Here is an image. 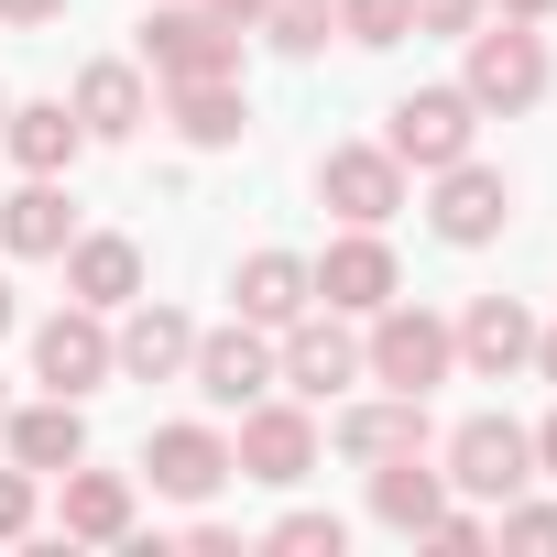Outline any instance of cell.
<instances>
[{
    "label": "cell",
    "instance_id": "obj_1",
    "mask_svg": "<svg viewBox=\"0 0 557 557\" xmlns=\"http://www.w3.org/2000/svg\"><path fill=\"white\" fill-rule=\"evenodd\" d=\"M459 88H470V110L481 121H524L546 88H557V66H546V23H481V34H459Z\"/></svg>",
    "mask_w": 557,
    "mask_h": 557
},
{
    "label": "cell",
    "instance_id": "obj_2",
    "mask_svg": "<svg viewBox=\"0 0 557 557\" xmlns=\"http://www.w3.org/2000/svg\"><path fill=\"white\" fill-rule=\"evenodd\" d=\"M361 383H383V394H437V383H459V329H448L437 307H416V296L372 307V318H361Z\"/></svg>",
    "mask_w": 557,
    "mask_h": 557
},
{
    "label": "cell",
    "instance_id": "obj_3",
    "mask_svg": "<svg viewBox=\"0 0 557 557\" xmlns=\"http://www.w3.org/2000/svg\"><path fill=\"white\" fill-rule=\"evenodd\" d=\"M318 459H329V437H318V405H296V394H262V405H240V437H230V481L296 492Z\"/></svg>",
    "mask_w": 557,
    "mask_h": 557
},
{
    "label": "cell",
    "instance_id": "obj_4",
    "mask_svg": "<svg viewBox=\"0 0 557 557\" xmlns=\"http://www.w3.org/2000/svg\"><path fill=\"white\" fill-rule=\"evenodd\" d=\"M350 383H361V318L307 307L296 329H273V394H296V405H339Z\"/></svg>",
    "mask_w": 557,
    "mask_h": 557
},
{
    "label": "cell",
    "instance_id": "obj_5",
    "mask_svg": "<svg viewBox=\"0 0 557 557\" xmlns=\"http://www.w3.org/2000/svg\"><path fill=\"white\" fill-rule=\"evenodd\" d=\"M143 77L153 88H186V77H240V34L219 12H197V0H153L143 12Z\"/></svg>",
    "mask_w": 557,
    "mask_h": 557
},
{
    "label": "cell",
    "instance_id": "obj_6",
    "mask_svg": "<svg viewBox=\"0 0 557 557\" xmlns=\"http://www.w3.org/2000/svg\"><path fill=\"white\" fill-rule=\"evenodd\" d=\"M383 153H394L405 175H437V164L481 153V110H470V88H459V77H448V88H405V99L383 110Z\"/></svg>",
    "mask_w": 557,
    "mask_h": 557
},
{
    "label": "cell",
    "instance_id": "obj_7",
    "mask_svg": "<svg viewBox=\"0 0 557 557\" xmlns=\"http://www.w3.org/2000/svg\"><path fill=\"white\" fill-rule=\"evenodd\" d=\"M437 470H448L459 503H513V492L535 481V448H524L513 416H459V426L437 437Z\"/></svg>",
    "mask_w": 557,
    "mask_h": 557
},
{
    "label": "cell",
    "instance_id": "obj_8",
    "mask_svg": "<svg viewBox=\"0 0 557 557\" xmlns=\"http://www.w3.org/2000/svg\"><path fill=\"white\" fill-rule=\"evenodd\" d=\"M405 197H416V175H405L383 143H329V153H318V208H329L339 230H383Z\"/></svg>",
    "mask_w": 557,
    "mask_h": 557
},
{
    "label": "cell",
    "instance_id": "obj_9",
    "mask_svg": "<svg viewBox=\"0 0 557 557\" xmlns=\"http://www.w3.org/2000/svg\"><path fill=\"white\" fill-rule=\"evenodd\" d=\"M503 219H513V175H503V164L459 153V164H437V175H426V230H437L448 251L503 240Z\"/></svg>",
    "mask_w": 557,
    "mask_h": 557
},
{
    "label": "cell",
    "instance_id": "obj_10",
    "mask_svg": "<svg viewBox=\"0 0 557 557\" xmlns=\"http://www.w3.org/2000/svg\"><path fill=\"white\" fill-rule=\"evenodd\" d=\"M34 383H45V394H77V405H88L99 383H121L110 318H99V307H77V296H66L55 318H34Z\"/></svg>",
    "mask_w": 557,
    "mask_h": 557
},
{
    "label": "cell",
    "instance_id": "obj_11",
    "mask_svg": "<svg viewBox=\"0 0 557 557\" xmlns=\"http://www.w3.org/2000/svg\"><path fill=\"white\" fill-rule=\"evenodd\" d=\"M186 383H197V405H208V416H240V405H262V394H273V329H251V318H230V329H197V350H186Z\"/></svg>",
    "mask_w": 557,
    "mask_h": 557
},
{
    "label": "cell",
    "instance_id": "obj_12",
    "mask_svg": "<svg viewBox=\"0 0 557 557\" xmlns=\"http://www.w3.org/2000/svg\"><path fill=\"white\" fill-rule=\"evenodd\" d=\"M143 481H153L164 503H219V492H230V426H219V416L153 426V437H143Z\"/></svg>",
    "mask_w": 557,
    "mask_h": 557
},
{
    "label": "cell",
    "instance_id": "obj_13",
    "mask_svg": "<svg viewBox=\"0 0 557 557\" xmlns=\"http://www.w3.org/2000/svg\"><path fill=\"white\" fill-rule=\"evenodd\" d=\"M307 273H318V307H339V318H372V307L405 296V262H394L383 230H339L329 251H307Z\"/></svg>",
    "mask_w": 557,
    "mask_h": 557
},
{
    "label": "cell",
    "instance_id": "obj_14",
    "mask_svg": "<svg viewBox=\"0 0 557 557\" xmlns=\"http://www.w3.org/2000/svg\"><path fill=\"white\" fill-rule=\"evenodd\" d=\"M110 350H121V383H186V350H197V318L164 307L153 285L110 318Z\"/></svg>",
    "mask_w": 557,
    "mask_h": 557
},
{
    "label": "cell",
    "instance_id": "obj_15",
    "mask_svg": "<svg viewBox=\"0 0 557 557\" xmlns=\"http://www.w3.org/2000/svg\"><path fill=\"white\" fill-rule=\"evenodd\" d=\"M55 524L77 535V546H132L143 535V481L132 470H55Z\"/></svg>",
    "mask_w": 557,
    "mask_h": 557
},
{
    "label": "cell",
    "instance_id": "obj_16",
    "mask_svg": "<svg viewBox=\"0 0 557 557\" xmlns=\"http://www.w3.org/2000/svg\"><path fill=\"white\" fill-rule=\"evenodd\" d=\"M66 110L88 121V143H132V132L153 121V77H143V55H88L77 88H66Z\"/></svg>",
    "mask_w": 557,
    "mask_h": 557
},
{
    "label": "cell",
    "instance_id": "obj_17",
    "mask_svg": "<svg viewBox=\"0 0 557 557\" xmlns=\"http://www.w3.org/2000/svg\"><path fill=\"white\" fill-rule=\"evenodd\" d=\"M448 329H459V372L470 383H513L535 361V307L524 296H470V318H448Z\"/></svg>",
    "mask_w": 557,
    "mask_h": 557
},
{
    "label": "cell",
    "instance_id": "obj_18",
    "mask_svg": "<svg viewBox=\"0 0 557 557\" xmlns=\"http://www.w3.org/2000/svg\"><path fill=\"white\" fill-rule=\"evenodd\" d=\"M329 437H339V459H350V470H383V459H405V448H437L426 394H383V383H372V394H361Z\"/></svg>",
    "mask_w": 557,
    "mask_h": 557
},
{
    "label": "cell",
    "instance_id": "obj_19",
    "mask_svg": "<svg viewBox=\"0 0 557 557\" xmlns=\"http://www.w3.org/2000/svg\"><path fill=\"white\" fill-rule=\"evenodd\" d=\"M55 262H66V296H77V307H99V318H121V307L153 285V273H143V240H132V230H77Z\"/></svg>",
    "mask_w": 557,
    "mask_h": 557
},
{
    "label": "cell",
    "instance_id": "obj_20",
    "mask_svg": "<svg viewBox=\"0 0 557 557\" xmlns=\"http://www.w3.org/2000/svg\"><path fill=\"white\" fill-rule=\"evenodd\" d=\"M318 307V273H307V251H240V273H230V318H251V329H296Z\"/></svg>",
    "mask_w": 557,
    "mask_h": 557
},
{
    "label": "cell",
    "instance_id": "obj_21",
    "mask_svg": "<svg viewBox=\"0 0 557 557\" xmlns=\"http://www.w3.org/2000/svg\"><path fill=\"white\" fill-rule=\"evenodd\" d=\"M0 448H12L34 481H55V470L88 459V405H77V394H34V405L0 416Z\"/></svg>",
    "mask_w": 557,
    "mask_h": 557
},
{
    "label": "cell",
    "instance_id": "obj_22",
    "mask_svg": "<svg viewBox=\"0 0 557 557\" xmlns=\"http://www.w3.org/2000/svg\"><path fill=\"white\" fill-rule=\"evenodd\" d=\"M77 240V197H66V175H23L12 197H0V251L12 262H55Z\"/></svg>",
    "mask_w": 557,
    "mask_h": 557
},
{
    "label": "cell",
    "instance_id": "obj_23",
    "mask_svg": "<svg viewBox=\"0 0 557 557\" xmlns=\"http://www.w3.org/2000/svg\"><path fill=\"white\" fill-rule=\"evenodd\" d=\"M0 153H12L23 175H77L88 121H77L66 99H12V121H0Z\"/></svg>",
    "mask_w": 557,
    "mask_h": 557
},
{
    "label": "cell",
    "instance_id": "obj_24",
    "mask_svg": "<svg viewBox=\"0 0 557 557\" xmlns=\"http://www.w3.org/2000/svg\"><path fill=\"white\" fill-rule=\"evenodd\" d=\"M164 121L186 153H230L251 132V99H240V77H186V88H164Z\"/></svg>",
    "mask_w": 557,
    "mask_h": 557
},
{
    "label": "cell",
    "instance_id": "obj_25",
    "mask_svg": "<svg viewBox=\"0 0 557 557\" xmlns=\"http://www.w3.org/2000/svg\"><path fill=\"white\" fill-rule=\"evenodd\" d=\"M437 503H448V470H437V448H405V459H383V470H372V524H394V535H426V524H437Z\"/></svg>",
    "mask_w": 557,
    "mask_h": 557
},
{
    "label": "cell",
    "instance_id": "obj_26",
    "mask_svg": "<svg viewBox=\"0 0 557 557\" xmlns=\"http://www.w3.org/2000/svg\"><path fill=\"white\" fill-rule=\"evenodd\" d=\"M251 34H262L273 55H296V66H307V55H329V34H339V0H262V23H251Z\"/></svg>",
    "mask_w": 557,
    "mask_h": 557
},
{
    "label": "cell",
    "instance_id": "obj_27",
    "mask_svg": "<svg viewBox=\"0 0 557 557\" xmlns=\"http://www.w3.org/2000/svg\"><path fill=\"white\" fill-rule=\"evenodd\" d=\"M492 546H524V557H557V503L524 481L513 503H492Z\"/></svg>",
    "mask_w": 557,
    "mask_h": 557
},
{
    "label": "cell",
    "instance_id": "obj_28",
    "mask_svg": "<svg viewBox=\"0 0 557 557\" xmlns=\"http://www.w3.org/2000/svg\"><path fill=\"white\" fill-rule=\"evenodd\" d=\"M416 34V0H339V45H361V55H394Z\"/></svg>",
    "mask_w": 557,
    "mask_h": 557
},
{
    "label": "cell",
    "instance_id": "obj_29",
    "mask_svg": "<svg viewBox=\"0 0 557 557\" xmlns=\"http://www.w3.org/2000/svg\"><path fill=\"white\" fill-rule=\"evenodd\" d=\"M262 546H273V557H339V546H350V524H339V513H318V503H296Z\"/></svg>",
    "mask_w": 557,
    "mask_h": 557
},
{
    "label": "cell",
    "instance_id": "obj_30",
    "mask_svg": "<svg viewBox=\"0 0 557 557\" xmlns=\"http://www.w3.org/2000/svg\"><path fill=\"white\" fill-rule=\"evenodd\" d=\"M416 546H437V557H481V546H492V503H459V492H448L437 524H426Z\"/></svg>",
    "mask_w": 557,
    "mask_h": 557
},
{
    "label": "cell",
    "instance_id": "obj_31",
    "mask_svg": "<svg viewBox=\"0 0 557 557\" xmlns=\"http://www.w3.org/2000/svg\"><path fill=\"white\" fill-rule=\"evenodd\" d=\"M34 524H45V481H34V470L12 459V470H0V546H23Z\"/></svg>",
    "mask_w": 557,
    "mask_h": 557
},
{
    "label": "cell",
    "instance_id": "obj_32",
    "mask_svg": "<svg viewBox=\"0 0 557 557\" xmlns=\"http://www.w3.org/2000/svg\"><path fill=\"white\" fill-rule=\"evenodd\" d=\"M481 23H492V0H416V34H437V45H459Z\"/></svg>",
    "mask_w": 557,
    "mask_h": 557
},
{
    "label": "cell",
    "instance_id": "obj_33",
    "mask_svg": "<svg viewBox=\"0 0 557 557\" xmlns=\"http://www.w3.org/2000/svg\"><path fill=\"white\" fill-rule=\"evenodd\" d=\"M34 23H66V0H0V34H34Z\"/></svg>",
    "mask_w": 557,
    "mask_h": 557
},
{
    "label": "cell",
    "instance_id": "obj_34",
    "mask_svg": "<svg viewBox=\"0 0 557 557\" xmlns=\"http://www.w3.org/2000/svg\"><path fill=\"white\" fill-rule=\"evenodd\" d=\"M524 448H535V481H557V405H546V426H524Z\"/></svg>",
    "mask_w": 557,
    "mask_h": 557
},
{
    "label": "cell",
    "instance_id": "obj_35",
    "mask_svg": "<svg viewBox=\"0 0 557 557\" xmlns=\"http://www.w3.org/2000/svg\"><path fill=\"white\" fill-rule=\"evenodd\" d=\"M524 372H535V383L557 394V318H535V361H524Z\"/></svg>",
    "mask_w": 557,
    "mask_h": 557
},
{
    "label": "cell",
    "instance_id": "obj_36",
    "mask_svg": "<svg viewBox=\"0 0 557 557\" xmlns=\"http://www.w3.org/2000/svg\"><path fill=\"white\" fill-rule=\"evenodd\" d=\"M197 12H219L230 34H251V23H262V0H197Z\"/></svg>",
    "mask_w": 557,
    "mask_h": 557
},
{
    "label": "cell",
    "instance_id": "obj_37",
    "mask_svg": "<svg viewBox=\"0 0 557 557\" xmlns=\"http://www.w3.org/2000/svg\"><path fill=\"white\" fill-rule=\"evenodd\" d=\"M503 23H557V0H492Z\"/></svg>",
    "mask_w": 557,
    "mask_h": 557
},
{
    "label": "cell",
    "instance_id": "obj_38",
    "mask_svg": "<svg viewBox=\"0 0 557 557\" xmlns=\"http://www.w3.org/2000/svg\"><path fill=\"white\" fill-rule=\"evenodd\" d=\"M23 329V296H12V273H0V339H12Z\"/></svg>",
    "mask_w": 557,
    "mask_h": 557
},
{
    "label": "cell",
    "instance_id": "obj_39",
    "mask_svg": "<svg viewBox=\"0 0 557 557\" xmlns=\"http://www.w3.org/2000/svg\"><path fill=\"white\" fill-rule=\"evenodd\" d=\"M0 416H12V383H0Z\"/></svg>",
    "mask_w": 557,
    "mask_h": 557
},
{
    "label": "cell",
    "instance_id": "obj_40",
    "mask_svg": "<svg viewBox=\"0 0 557 557\" xmlns=\"http://www.w3.org/2000/svg\"><path fill=\"white\" fill-rule=\"evenodd\" d=\"M0 121H12V99H0Z\"/></svg>",
    "mask_w": 557,
    "mask_h": 557
}]
</instances>
